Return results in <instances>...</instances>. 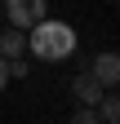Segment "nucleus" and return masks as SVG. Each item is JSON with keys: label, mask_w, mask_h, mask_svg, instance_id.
Instances as JSON below:
<instances>
[{"label": "nucleus", "mask_w": 120, "mask_h": 124, "mask_svg": "<svg viewBox=\"0 0 120 124\" xmlns=\"http://www.w3.org/2000/svg\"><path fill=\"white\" fill-rule=\"evenodd\" d=\"M71 120H76V124H102V115H98V106H85V102H80V111L71 115Z\"/></svg>", "instance_id": "0eeeda50"}, {"label": "nucleus", "mask_w": 120, "mask_h": 124, "mask_svg": "<svg viewBox=\"0 0 120 124\" xmlns=\"http://www.w3.org/2000/svg\"><path fill=\"white\" fill-rule=\"evenodd\" d=\"M89 71H94V80H98L102 89H116V84H120V53H111V49L98 53L94 62H89Z\"/></svg>", "instance_id": "7ed1b4c3"}, {"label": "nucleus", "mask_w": 120, "mask_h": 124, "mask_svg": "<svg viewBox=\"0 0 120 124\" xmlns=\"http://www.w3.org/2000/svg\"><path fill=\"white\" fill-rule=\"evenodd\" d=\"M0 22H5V0H0Z\"/></svg>", "instance_id": "1a4fd4ad"}, {"label": "nucleus", "mask_w": 120, "mask_h": 124, "mask_svg": "<svg viewBox=\"0 0 120 124\" xmlns=\"http://www.w3.org/2000/svg\"><path fill=\"white\" fill-rule=\"evenodd\" d=\"M0 53L5 58H22L27 53V31L22 27H0Z\"/></svg>", "instance_id": "39448f33"}, {"label": "nucleus", "mask_w": 120, "mask_h": 124, "mask_svg": "<svg viewBox=\"0 0 120 124\" xmlns=\"http://www.w3.org/2000/svg\"><path fill=\"white\" fill-rule=\"evenodd\" d=\"M5 84H9V58L0 53V93H5Z\"/></svg>", "instance_id": "6e6552de"}, {"label": "nucleus", "mask_w": 120, "mask_h": 124, "mask_svg": "<svg viewBox=\"0 0 120 124\" xmlns=\"http://www.w3.org/2000/svg\"><path fill=\"white\" fill-rule=\"evenodd\" d=\"M44 13H49V5L44 0H5V22L9 27H31V22H40Z\"/></svg>", "instance_id": "f03ea898"}, {"label": "nucleus", "mask_w": 120, "mask_h": 124, "mask_svg": "<svg viewBox=\"0 0 120 124\" xmlns=\"http://www.w3.org/2000/svg\"><path fill=\"white\" fill-rule=\"evenodd\" d=\"M98 115H102V124H120V84L102 93V102H98Z\"/></svg>", "instance_id": "423d86ee"}, {"label": "nucleus", "mask_w": 120, "mask_h": 124, "mask_svg": "<svg viewBox=\"0 0 120 124\" xmlns=\"http://www.w3.org/2000/svg\"><path fill=\"white\" fill-rule=\"evenodd\" d=\"M27 53H36L40 62H67L71 53H76V31L44 13L40 22L27 27Z\"/></svg>", "instance_id": "f257e3e1"}, {"label": "nucleus", "mask_w": 120, "mask_h": 124, "mask_svg": "<svg viewBox=\"0 0 120 124\" xmlns=\"http://www.w3.org/2000/svg\"><path fill=\"white\" fill-rule=\"evenodd\" d=\"M71 93H76V98H80L85 106H98V102H102V93H107V89H102V84L94 80V71H80L76 80H71Z\"/></svg>", "instance_id": "20e7f679"}]
</instances>
